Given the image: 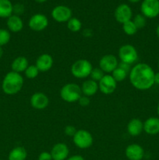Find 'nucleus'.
I'll list each match as a JSON object with an SVG mask.
<instances>
[{
  "label": "nucleus",
  "mask_w": 159,
  "mask_h": 160,
  "mask_svg": "<svg viewBox=\"0 0 159 160\" xmlns=\"http://www.w3.org/2000/svg\"><path fill=\"white\" fill-rule=\"evenodd\" d=\"M25 11V7L24 5L22 4V3H16L15 5H13V9H12V14L14 15H17L20 17V15L24 12Z\"/></svg>",
  "instance_id": "obj_31"
},
{
  "label": "nucleus",
  "mask_w": 159,
  "mask_h": 160,
  "mask_svg": "<svg viewBox=\"0 0 159 160\" xmlns=\"http://www.w3.org/2000/svg\"><path fill=\"white\" fill-rule=\"evenodd\" d=\"M99 91L104 95L114 93L117 88V82L111 74H105L98 82Z\"/></svg>",
  "instance_id": "obj_12"
},
{
  "label": "nucleus",
  "mask_w": 159,
  "mask_h": 160,
  "mask_svg": "<svg viewBox=\"0 0 159 160\" xmlns=\"http://www.w3.org/2000/svg\"><path fill=\"white\" fill-rule=\"evenodd\" d=\"M76 131H77V130L76 129V128L72 126V125H67L65 128V129H64V133H65V135L72 138L75 135Z\"/></svg>",
  "instance_id": "obj_32"
},
{
  "label": "nucleus",
  "mask_w": 159,
  "mask_h": 160,
  "mask_svg": "<svg viewBox=\"0 0 159 160\" xmlns=\"http://www.w3.org/2000/svg\"><path fill=\"white\" fill-rule=\"evenodd\" d=\"M154 73L152 67L144 62H139L131 68L129 73V81L136 89L146 91L154 84Z\"/></svg>",
  "instance_id": "obj_1"
},
{
  "label": "nucleus",
  "mask_w": 159,
  "mask_h": 160,
  "mask_svg": "<svg viewBox=\"0 0 159 160\" xmlns=\"http://www.w3.org/2000/svg\"><path fill=\"white\" fill-rule=\"evenodd\" d=\"M157 67H158V69H159V59H158V61H157Z\"/></svg>",
  "instance_id": "obj_44"
},
{
  "label": "nucleus",
  "mask_w": 159,
  "mask_h": 160,
  "mask_svg": "<svg viewBox=\"0 0 159 160\" xmlns=\"http://www.w3.org/2000/svg\"><path fill=\"white\" fill-rule=\"evenodd\" d=\"M143 131L150 135L159 134V118L149 117L143 122Z\"/></svg>",
  "instance_id": "obj_17"
},
{
  "label": "nucleus",
  "mask_w": 159,
  "mask_h": 160,
  "mask_svg": "<svg viewBox=\"0 0 159 160\" xmlns=\"http://www.w3.org/2000/svg\"><path fill=\"white\" fill-rule=\"evenodd\" d=\"M74 145L80 149H87L93 145L94 138L92 134L86 130H77L73 137Z\"/></svg>",
  "instance_id": "obj_6"
},
{
  "label": "nucleus",
  "mask_w": 159,
  "mask_h": 160,
  "mask_svg": "<svg viewBox=\"0 0 159 160\" xmlns=\"http://www.w3.org/2000/svg\"><path fill=\"white\" fill-rule=\"evenodd\" d=\"M48 19L45 14H34L28 21V27L36 32H41L46 29L48 26Z\"/></svg>",
  "instance_id": "obj_9"
},
{
  "label": "nucleus",
  "mask_w": 159,
  "mask_h": 160,
  "mask_svg": "<svg viewBox=\"0 0 159 160\" xmlns=\"http://www.w3.org/2000/svg\"><path fill=\"white\" fill-rule=\"evenodd\" d=\"M29 66L27 59L24 56H18L16 59H13V61L11 63V68L12 71L17 72V73H21L26 70Z\"/></svg>",
  "instance_id": "obj_21"
},
{
  "label": "nucleus",
  "mask_w": 159,
  "mask_h": 160,
  "mask_svg": "<svg viewBox=\"0 0 159 160\" xmlns=\"http://www.w3.org/2000/svg\"><path fill=\"white\" fill-rule=\"evenodd\" d=\"M3 53H4V51H3V49H2V47H0V59L2 57Z\"/></svg>",
  "instance_id": "obj_40"
},
{
  "label": "nucleus",
  "mask_w": 159,
  "mask_h": 160,
  "mask_svg": "<svg viewBox=\"0 0 159 160\" xmlns=\"http://www.w3.org/2000/svg\"><path fill=\"white\" fill-rule=\"evenodd\" d=\"M11 39L10 31L7 29L0 28V47L7 45Z\"/></svg>",
  "instance_id": "obj_27"
},
{
  "label": "nucleus",
  "mask_w": 159,
  "mask_h": 160,
  "mask_svg": "<svg viewBox=\"0 0 159 160\" xmlns=\"http://www.w3.org/2000/svg\"><path fill=\"white\" fill-rule=\"evenodd\" d=\"M80 88L82 95L87 97H90L96 95V93L99 90L98 83L91 79H87L84 81L83 82L82 85L80 86Z\"/></svg>",
  "instance_id": "obj_18"
},
{
  "label": "nucleus",
  "mask_w": 159,
  "mask_h": 160,
  "mask_svg": "<svg viewBox=\"0 0 159 160\" xmlns=\"http://www.w3.org/2000/svg\"><path fill=\"white\" fill-rule=\"evenodd\" d=\"M82 95L81 88L75 83H68L62 86L60 90V97L63 101L69 103L78 102Z\"/></svg>",
  "instance_id": "obj_4"
},
{
  "label": "nucleus",
  "mask_w": 159,
  "mask_h": 160,
  "mask_svg": "<svg viewBox=\"0 0 159 160\" xmlns=\"http://www.w3.org/2000/svg\"><path fill=\"white\" fill-rule=\"evenodd\" d=\"M91 62L85 59H80L75 61L70 67V72L74 78L78 79H85L90 77L93 70Z\"/></svg>",
  "instance_id": "obj_3"
},
{
  "label": "nucleus",
  "mask_w": 159,
  "mask_h": 160,
  "mask_svg": "<svg viewBox=\"0 0 159 160\" xmlns=\"http://www.w3.org/2000/svg\"><path fill=\"white\" fill-rule=\"evenodd\" d=\"M127 132L132 137H137L143 131V122L138 118H133L127 124Z\"/></svg>",
  "instance_id": "obj_19"
},
{
  "label": "nucleus",
  "mask_w": 159,
  "mask_h": 160,
  "mask_svg": "<svg viewBox=\"0 0 159 160\" xmlns=\"http://www.w3.org/2000/svg\"><path fill=\"white\" fill-rule=\"evenodd\" d=\"M104 75H105V73L102 71V70L101 68H99V67H95V68H93V70H92L90 75V78L91 80L97 81L98 83L102 79V78Z\"/></svg>",
  "instance_id": "obj_30"
},
{
  "label": "nucleus",
  "mask_w": 159,
  "mask_h": 160,
  "mask_svg": "<svg viewBox=\"0 0 159 160\" xmlns=\"http://www.w3.org/2000/svg\"><path fill=\"white\" fill-rule=\"evenodd\" d=\"M92 34H93V32H92V31L90 29H85L83 31V34H84V37L89 38L92 35Z\"/></svg>",
  "instance_id": "obj_37"
},
{
  "label": "nucleus",
  "mask_w": 159,
  "mask_h": 160,
  "mask_svg": "<svg viewBox=\"0 0 159 160\" xmlns=\"http://www.w3.org/2000/svg\"><path fill=\"white\" fill-rule=\"evenodd\" d=\"M6 25H7L8 30L10 32L18 33L23 30V21L20 17L12 14L9 18H7Z\"/></svg>",
  "instance_id": "obj_20"
},
{
  "label": "nucleus",
  "mask_w": 159,
  "mask_h": 160,
  "mask_svg": "<svg viewBox=\"0 0 159 160\" xmlns=\"http://www.w3.org/2000/svg\"><path fill=\"white\" fill-rule=\"evenodd\" d=\"M128 2H129L131 3H137L139 2H140L141 0H127Z\"/></svg>",
  "instance_id": "obj_39"
},
{
  "label": "nucleus",
  "mask_w": 159,
  "mask_h": 160,
  "mask_svg": "<svg viewBox=\"0 0 159 160\" xmlns=\"http://www.w3.org/2000/svg\"><path fill=\"white\" fill-rule=\"evenodd\" d=\"M26 150L23 147L17 146L9 152L8 160H26Z\"/></svg>",
  "instance_id": "obj_22"
},
{
  "label": "nucleus",
  "mask_w": 159,
  "mask_h": 160,
  "mask_svg": "<svg viewBox=\"0 0 159 160\" xmlns=\"http://www.w3.org/2000/svg\"><path fill=\"white\" fill-rule=\"evenodd\" d=\"M154 84H159V72L154 74Z\"/></svg>",
  "instance_id": "obj_38"
},
{
  "label": "nucleus",
  "mask_w": 159,
  "mask_h": 160,
  "mask_svg": "<svg viewBox=\"0 0 159 160\" xmlns=\"http://www.w3.org/2000/svg\"><path fill=\"white\" fill-rule=\"evenodd\" d=\"M78 102H79L80 106H81L82 107H87V106H88L90 103V97H87L82 95L80 98V99L78 100Z\"/></svg>",
  "instance_id": "obj_33"
},
{
  "label": "nucleus",
  "mask_w": 159,
  "mask_h": 160,
  "mask_svg": "<svg viewBox=\"0 0 159 160\" xmlns=\"http://www.w3.org/2000/svg\"><path fill=\"white\" fill-rule=\"evenodd\" d=\"M24 80L20 73L10 71L5 75L2 82V89L6 95H14L22 90Z\"/></svg>",
  "instance_id": "obj_2"
},
{
  "label": "nucleus",
  "mask_w": 159,
  "mask_h": 160,
  "mask_svg": "<svg viewBox=\"0 0 159 160\" xmlns=\"http://www.w3.org/2000/svg\"><path fill=\"white\" fill-rule=\"evenodd\" d=\"M67 28L70 30L71 32L76 33L79 32L82 28V23L80 20L76 17H72L67 22Z\"/></svg>",
  "instance_id": "obj_24"
},
{
  "label": "nucleus",
  "mask_w": 159,
  "mask_h": 160,
  "mask_svg": "<svg viewBox=\"0 0 159 160\" xmlns=\"http://www.w3.org/2000/svg\"><path fill=\"white\" fill-rule=\"evenodd\" d=\"M118 58L120 62H125V63L132 64L135 63L138 59V52L137 50L133 45L129 44H125L122 45L118 49Z\"/></svg>",
  "instance_id": "obj_5"
},
{
  "label": "nucleus",
  "mask_w": 159,
  "mask_h": 160,
  "mask_svg": "<svg viewBox=\"0 0 159 160\" xmlns=\"http://www.w3.org/2000/svg\"><path fill=\"white\" fill-rule=\"evenodd\" d=\"M51 16L53 20L58 23H67L73 17L71 9L64 5L55 6L51 10Z\"/></svg>",
  "instance_id": "obj_8"
},
{
  "label": "nucleus",
  "mask_w": 159,
  "mask_h": 160,
  "mask_svg": "<svg viewBox=\"0 0 159 160\" xmlns=\"http://www.w3.org/2000/svg\"><path fill=\"white\" fill-rule=\"evenodd\" d=\"M54 60L52 56L48 53H44L40 55L36 59L35 66L40 72H47L52 67Z\"/></svg>",
  "instance_id": "obj_16"
},
{
  "label": "nucleus",
  "mask_w": 159,
  "mask_h": 160,
  "mask_svg": "<svg viewBox=\"0 0 159 160\" xmlns=\"http://www.w3.org/2000/svg\"><path fill=\"white\" fill-rule=\"evenodd\" d=\"M156 34H157V38H159V24L157 25V28H156Z\"/></svg>",
  "instance_id": "obj_41"
},
{
  "label": "nucleus",
  "mask_w": 159,
  "mask_h": 160,
  "mask_svg": "<svg viewBox=\"0 0 159 160\" xmlns=\"http://www.w3.org/2000/svg\"><path fill=\"white\" fill-rule=\"evenodd\" d=\"M123 31L126 35L129 36H132L134 34H136V33L137 32L138 29L136 27V25L134 24V23L132 22V20H129V21L126 22L123 24Z\"/></svg>",
  "instance_id": "obj_25"
},
{
  "label": "nucleus",
  "mask_w": 159,
  "mask_h": 160,
  "mask_svg": "<svg viewBox=\"0 0 159 160\" xmlns=\"http://www.w3.org/2000/svg\"><path fill=\"white\" fill-rule=\"evenodd\" d=\"M66 160H85L84 158L83 157L80 155H74V156H72L70 157L67 158Z\"/></svg>",
  "instance_id": "obj_36"
},
{
  "label": "nucleus",
  "mask_w": 159,
  "mask_h": 160,
  "mask_svg": "<svg viewBox=\"0 0 159 160\" xmlns=\"http://www.w3.org/2000/svg\"><path fill=\"white\" fill-rule=\"evenodd\" d=\"M39 73H40V71L35 65H29L24 71L25 76L28 79H34L38 76Z\"/></svg>",
  "instance_id": "obj_28"
},
{
  "label": "nucleus",
  "mask_w": 159,
  "mask_h": 160,
  "mask_svg": "<svg viewBox=\"0 0 159 160\" xmlns=\"http://www.w3.org/2000/svg\"><path fill=\"white\" fill-rule=\"evenodd\" d=\"M38 160H52V157L48 152H42L38 156Z\"/></svg>",
  "instance_id": "obj_34"
},
{
  "label": "nucleus",
  "mask_w": 159,
  "mask_h": 160,
  "mask_svg": "<svg viewBox=\"0 0 159 160\" xmlns=\"http://www.w3.org/2000/svg\"><path fill=\"white\" fill-rule=\"evenodd\" d=\"M0 160H2V159H0Z\"/></svg>",
  "instance_id": "obj_45"
},
{
  "label": "nucleus",
  "mask_w": 159,
  "mask_h": 160,
  "mask_svg": "<svg viewBox=\"0 0 159 160\" xmlns=\"http://www.w3.org/2000/svg\"><path fill=\"white\" fill-rule=\"evenodd\" d=\"M128 74H129L128 72H126V70H124L123 69L120 68V67L118 66V67H117V68L112 72L111 75H112V78L115 79V81L118 83V82H122V81H124V80L126 78V77H127Z\"/></svg>",
  "instance_id": "obj_26"
},
{
  "label": "nucleus",
  "mask_w": 159,
  "mask_h": 160,
  "mask_svg": "<svg viewBox=\"0 0 159 160\" xmlns=\"http://www.w3.org/2000/svg\"><path fill=\"white\" fill-rule=\"evenodd\" d=\"M13 5L10 0H0V18H9L12 15Z\"/></svg>",
  "instance_id": "obj_23"
},
{
  "label": "nucleus",
  "mask_w": 159,
  "mask_h": 160,
  "mask_svg": "<svg viewBox=\"0 0 159 160\" xmlns=\"http://www.w3.org/2000/svg\"><path fill=\"white\" fill-rule=\"evenodd\" d=\"M132 20L134 23V24L136 25V27L137 28V29H142V28H143L146 26L147 18L144 16L142 15L141 13L137 14Z\"/></svg>",
  "instance_id": "obj_29"
},
{
  "label": "nucleus",
  "mask_w": 159,
  "mask_h": 160,
  "mask_svg": "<svg viewBox=\"0 0 159 160\" xmlns=\"http://www.w3.org/2000/svg\"><path fill=\"white\" fill-rule=\"evenodd\" d=\"M125 154L129 160H142L144 157V150L138 144H131L126 147Z\"/></svg>",
  "instance_id": "obj_14"
},
{
  "label": "nucleus",
  "mask_w": 159,
  "mask_h": 160,
  "mask_svg": "<svg viewBox=\"0 0 159 160\" xmlns=\"http://www.w3.org/2000/svg\"><path fill=\"white\" fill-rule=\"evenodd\" d=\"M157 114H158V116H159V102H158V104H157Z\"/></svg>",
  "instance_id": "obj_43"
},
{
  "label": "nucleus",
  "mask_w": 159,
  "mask_h": 160,
  "mask_svg": "<svg viewBox=\"0 0 159 160\" xmlns=\"http://www.w3.org/2000/svg\"><path fill=\"white\" fill-rule=\"evenodd\" d=\"M118 66V60L115 55L107 54L103 56L99 60V68L104 73H112Z\"/></svg>",
  "instance_id": "obj_10"
},
{
  "label": "nucleus",
  "mask_w": 159,
  "mask_h": 160,
  "mask_svg": "<svg viewBox=\"0 0 159 160\" xmlns=\"http://www.w3.org/2000/svg\"><path fill=\"white\" fill-rule=\"evenodd\" d=\"M34 1H35L36 2H37V3H44V2H45L47 0H34Z\"/></svg>",
  "instance_id": "obj_42"
},
{
  "label": "nucleus",
  "mask_w": 159,
  "mask_h": 160,
  "mask_svg": "<svg viewBox=\"0 0 159 160\" xmlns=\"http://www.w3.org/2000/svg\"><path fill=\"white\" fill-rule=\"evenodd\" d=\"M114 17L118 23L123 24L132 18V11L130 6L126 3L118 5L115 9Z\"/></svg>",
  "instance_id": "obj_11"
},
{
  "label": "nucleus",
  "mask_w": 159,
  "mask_h": 160,
  "mask_svg": "<svg viewBox=\"0 0 159 160\" xmlns=\"http://www.w3.org/2000/svg\"><path fill=\"white\" fill-rule=\"evenodd\" d=\"M118 67H119L120 68L123 69L124 70H126V71L128 72V73H129L131 68H132V67H131V65H129V64H127V63H125V62H118Z\"/></svg>",
  "instance_id": "obj_35"
},
{
  "label": "nucleus",
  "mask_w": 159,
  "mask_h": 160,
  "mask_svg": "<svg viewBox=\"0 0 159 160\" xmlns=\"http://www.w3.org/2000/svg\"><path fill=\"white\" fill-rule=\"evenodd\" d=\"M30 103L34 109L41 110L48 107L49 104V98L43 92H35L31 95Z\"/></svg>",
  "instance_id": "obj_13"
},
{
  "label": "nucleus",
  "mask_w": 159,
  "mask_h": 160,
  "mask_svg": "<svg viewBox=\"0 0 159 160\" xmlns=\"http://www.w3.org/2000/svg\"><path fill=\"white\" fill-rule=\"evenodd\" d=\"M52 160H66L69 156L70 150L65 143H56L51 150Z\"/></svg>",
  "instance_id": "obj_15"
},
{
  "label": "nucleus",
  "mask_w": 159,
  "mask_h": 160,
  "mask_svg": "<svg viewBox=\"0 0 159 160\" xmlns=\"http://www.w3.org/2000/svg\"><path fill=\"white\" fill-rule=\"evenodd\" d=\"M140 11L146 18H155L159 15V0H143Z\"/></svg>",
  "instance_id": "obj_7"
}]
</instances>
